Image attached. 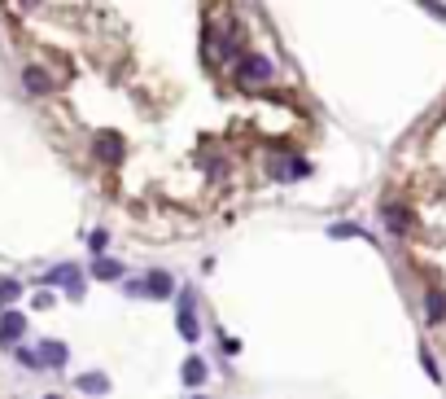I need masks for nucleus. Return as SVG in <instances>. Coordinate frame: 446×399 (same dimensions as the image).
Instances as JSON below:
<instances>
[{"label":"nucleus","mask_w":446,"mask_h":399,"mask_svg":"<svg viewBox=\"0 0 446 399\" xmlns=\"http://www.w3.org/2000/svg\"><path fill=\"white\" fill-rule=\"evenodd\" d=\"M385 224H389L398 237H407V233H411V211H407V207H385Z\"/></svg>","instance_id":"nucleus-9"},{"label":"nucleus","mask_w":446,"mask_h":399,"mask_svg":"<svg viewBox=\"0 0 446 399\" xmlns=\"http://www.w3.org/2000/svg\"><path fill=\"white\" fill-rule=\"evenodd\" d=\"M74 386H79V390H84V395H105V390H110V382H105V378H101V373H84V378H79Z\"/></svg>","instance_id":"nucleus-12"},{"label":"nucleus","mask_w":446,"mask_h":399,"mask_svg":"<svg viewBox=\"0 0 446 399\" xmlns=\"http://www.w3.org/2000/svg\"><path fill=\"white\" fill-rule=\"evenodd\" d=\"M18 294H22V285H18V281H0V303H13Z\"/></svg>","instance_id":"nucleus-15"},{"label":"nucleus","mask_w":446,"mask_h":399,"mask_svg":"<svg viewBox=\"0 0 446 399\" xmlns=\"http://www.w3.org/2000/svg\"><path fill=\"white\" fill-rule=\"evenodd\" d=\"M179 338H184V342H197V338H201L197 316H193V294H184V303H179Z\"/></svg>","instance_id":"nucleus-5"},{"label":"nucleus","mask_w":446,"mask_h":399,"mask_svg":"<svg viewBox=\"0 0 446 399\" xmlns=\"http://www.w3.org/2000/svg\"><path fill=\"white\" fill-rule=\"evenodd\" d=\"M92 272H96L101 281H118V277H123V263H118V259H101V255H96V268H92Z\"/></svg>","instance_id":"nucleus-13"},{"label":"nucleus","mask_w":446,"mask_h":399,"mask_svg":"<svg viewBox=\"0 0 446 399\" xmlns=\"http://www.w3.org/2000/svg\"><path fill=\"white\" fill-rule=\"evenodd\" d=\"M328 233H333V237H359V229H355V224H333Z\"/></svg>","instance_id":"nucleus-17"},{"label":"nucleus","mask_w":446,"mask_h":399,"mask_svg":"<svg viewBox=\"0 0 446 399\" xmlns=\"http://www.w3.org/2000/svg\"><path fill=\"white\" fill-rule=\"evenodd\" d=\"M96 154H101V163H118L123 158V141L114 132H101L96 136Z\"/></svg>","instance_id":"nucleus-7"},{"label":"nucleus","mask_w":446,"mask_h":399,"mask_svg":"<svg viewBox=\"0 0 446 399\" xmlns=\"http://www.w3.org/2000/svg\"><path fill=\"white\" fill-rule=\"evenodd\" d=\"M44 285H66V294H70V298H84V281H79V268H74V263L52 268L48 277H44Z\"/></svg>","instance_id":"nucleus-3"},{"label":"nucleus","mask_w":446,"mask_h":399,"mask_svg":"<svg viewBox=\"0 0 446 399\" xmlns=\"http://www.w3.org/2000/svg\"><path fill=\"white\" fill-rule=\"evenodd\" d=\"M13 356H18V364H26V368H44V364H40V356L31 351V346H18Z\"/></svg>","instance_id":"nucleus-14"},{"label":"nucleus","mask_w":446,"mask_h":399,"mask_svg":"<svg viewBox=\"0 0 446 399\" xmlns=\"http://www.w3.org/2000/svg\"><path fill=\"white\" fill-rule=\"evenodd\" d=\"M184 386H189V390L206 386V364H201L197 356H189V360H184Z\"/></svg>","instance_id":"nucleus-10"},{"label":"nucleus","mask_w":446,"mask_h":399,"mask_svg":"<svg viewBox=\"0 0 446 399\" xmlns=\"http://www.w3.org/2000/svg\"><path fill=\"white\" fill-rule=\"evenodd\" d=\"M420 5H425L433 18H442V22H446V5H437V0H420Z\"/></svg>","instance_id":"nucleus-18"},{"label":"nucleus","mask_w":446,"mask_h":399,"mask_svg":"<svg viewBox=\"0 0 446 399\" xmlns=\"http://www.w3.org/2000/svg\"><path fill=\"white\" fill-rule=\"evenodd\" d=\"M22 334H26V316L22 312H5V316H0V342H5V346L18 342Z\"/></svg>","instance_id":"nucleus-6"},{"label":"nucleus","mask_w":446,"mask_h":399,"mask_svg":"<svg viewBox=\"0 0 446 399\" xmlns=\"http://www.w3.org/2000/svg\"><path fill=\"white\" fill-rule=\"evenodd\" d=\"M22 88L31 92V97H48V92H52V80L44 75V66H26V70H22Z\"/></svg>","instance_id":"nucleus-4"},{"label":"nucleus","mask_w":446,"mask_h":399,"mask_svg":"<svg viewBox=\"0 0 446 399\" xmlns=\"http://www.w3.org/2000/svg\"><path fill=\"white\" fill-rule=\"evenodd\" d=\"M241 75L245 84H267L272 75H276V66H272V58H262V53H250V58H241Z\"/></svg>","instance_id":"nucleus-1"},{"label":"nucleus","mask_w":446,"mask_h":399,"mask_svg":"<svg viewBox=\"0 0 446 399\" xmlns=\"http://www.w3.org/2000/svg\"><path fill=\"white\" fill-rule=\"evenodd\" d=\"M425 307H429V325H442V320H446V294L442 290H429L425 294Z\"/></svg>","instance_id":"nucleus-11"},{"label":"nucleus","mask_w":446,"mask_h":399,"mask_svg":"<svg viewBox=\"0 0 446 399\" xmlns=\"http://www.w3.org/2000/svg\"><path fill=\"white\" fill-rule=\"evenodd\" d=\"M35 351H40V364H48V368H62L66 356H70V351H66V342H40Z\"/></svg>","instance_id":"nucleus-8"},{"label":"nucleus","mask_w":446,"mask_h":399,"mask_svg":"<svg viewBox=\"0 0 446 399\" xmlns=\"http://www.w3.org/2000/svg\"><path fill=\"white\" fill-rule=\"evenodd\" d=\"M105 241H110V233H105V229H96V233L88 237V246H92V255H101V251H105Z\"/></svg>","instance_id":"nucleus-16"},{"label":"nucleus","mask_w":446,"mask_h":399,"mask_svg":"<svg viewBox=\"0 0 446 399\" xmlns=\"http://www.w3.org/2000/svg\"><path fill=\"white\" fill-rule=\"evenodd\" d=\"M127 294H149V298H171V294H175V277H171V272H153V277H149L145 285H136V281H127Z\"/></svg>","instance_id":"nucleus-2"}]
</instances>
